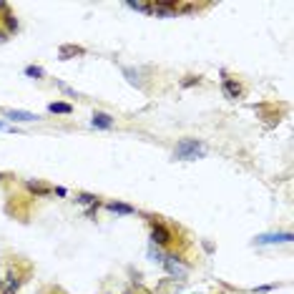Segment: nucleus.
I'll return each instance as SVG.
<instances>
[{
    "instance_id": "nucleus-1",
    "label": "nucleus",
    "mask_w": 294,
    "mask_h": 294,
    "mask_svg": "<svg viewBox=\"0 0 294 294\" xmlns=\"http://www.w3.org/2000/svg\"><path fill=\"white\" fill-rule=\"evenodd\" d=\"M206 156V144L196 141V139H181L174 148V158L179 161H196Z\"/></svg>"
},
{
    "instance_id": "nucleus-21",
    "label": "nucleus",
    "mask_w": 294,
    "mask_h": 294,
    "mask_svg": "<svg viewBox=\"0 0 294 294\" xmlns=\"http://www.w3.org/2000/svg\"><path fill=\"white\" fill-rule=\"evenodd\" d=\"M0 129H8V131H13V129H10V126L5 123V121H0Z\"/></svg>"
},
{
    "instance_id": "nucleus-4",
    "label": "nucleus",
    "mask_w": 294,
    "mask_h": 294,
    "mask_svg": "<svg viewBox=\"0 0 294 294\" xmlns=\"http://www.w3.org/2000/svg\"><path fill=\"white\" fill-rule=\"evenodd\" d=\"M3 116H5L8 121H13V123H30V121H38V113H30V111H13V108H8V111H3Z\"/></svg>"
},
{
    "instance_id": "nucleus-22",
    "label": "nucleus",
    "mask_w": 294,
    "mask_h": 294,
    "mask_svg": "<svg viewBox=\"0 0 294 294\" xmlns=\"http://www.w3.org/2000/svg\"><path fill=\"white\" fill-rule=\"evenodd\" d=\"M0 179H3V174H0Z\"/></svg>"
},
{
    "instance_id": "nucleus-19",
    "label": "nucleus",
    "mask_w": 294,
    "mask_h": 294,
    "mask_svg": "<svg viewBox=\"0 0 294 294\" xmlns=\"http://www.w3.org/2000/svg\"><path fill=\"white\" fill-rule=\"evenodd\" d=\"M194 83H199V78H191V75H189V78L184 80V86H194Z\"/></svg>"
},
{
    "instance_id": "nucleus-20",
    "label": "nucleus",
    "mask_w": 294,
    "mask_h": 294,
    "mask_svg": "<svg viewBox=\"0 0 294 294\" xmlns=\"http://www.w3.org/2000/svg\"><path fill=\"white\" fill-rule=\"evenodd\" d=\"M56 194H58V196H68V191H66L63 186H58V189H56Z\"/></svg>"
},
{
    "instance_id": "nucleus-8",
    "label": "nucleus",
    "mask_w": 294,
    "mask_h": 294,
    "mask_svg": "<svg viewBox=\"0 0 294 294\" xmlns=\"http://www.w3.org/2000/svg\"><path fill=\"white\" fill-rule=\"evenodd\" d=\"M106 209L113 212V214H121V217H131V214H136V209H134L131 204H123V201H108Z\"/></svg>"
},
{
    "instance_id": "nucleus-6",
    "label": "nucleus",
    "mask_w": 294,
    "mask_h": 294,
    "mask_svg": "<svg viewBox=\"0 0 294 294\" xmlns=\"http://www.w3.org/2000/svg\"><path fill=\"white\" fill-rule=\"evenodd\" d=\"M221 91H224V96L231 98V101H234V98H241V86H239L234 78H224V80H221Z\"/></svg>"
},
{
    "instance_id": "nucleus-5",
    "label": "nucleus",
    "mask_w": 294,
    "mask_h": 294,
    "mask_svg": "<svg viewBox=\"0 0 294 294\" xmlns=\"http://www.w3.org/2000/svg\"><path fill=\"white\" fill-rule=\"evenodd\" d=\"M294 239L292 231H282V234H262L257 236V244H289Z\"/></svg>"
},
{
    "instance_id": "nucleus-18",
    "label": "nucleus",
    "mask_w": 294,
    "mask_h": 294,
    "mask_svg": "<svg viewBox=\"0 0 294 294\" xmlns=\"http://www.w3.org/2000/svg\"><path fill=\"white\" fill-rule=\"evenodd\" d=\"M56 86H58V88H61V91H63L66 96H71V98H78V93H75V91L71 88V86H66L63 80H56Z\"/></svg>"
},
{
    "instance_id": "nucleus-11",
    "label": "nucleus",
    "mask_w": 294,
    "mask_h": 294,
    "mask_svg": "<svg viewBox=\"0 0 294 294\" xmlns=\"http://www.w3.org/2000/svg\"><path fill=\"white\" fill-rule=\"evenodd\" d=\"M58 56H61V61H68L71 56H83V48H78V46H63L58 51Z\"/></svg>"
},
{
    "instance_id": "nucleus-15",
    "label": "nucleus",
    "mask_w": 294,
    "mask_h": 294,
    "mask_svg": "<svg viewBox=\"0 0 294 294\" xmlns=\"http://www.w3.org/2000/svg\"><path fill=\"white\" fill-rule=\"evenodd\" d=\"M163 257H166V254H163L158 246H156V249L151 246V251H148V259H151V262H156V264H163Z\"/></svg>"
},
{
    "instance_id": "nucleus-9",
    "label": "nucleus",
    "mask_w": 294,
    "mask_h": 294,
    "mask_svg": "<svg viewBox=\"0 0 294 294\" xmlns=\"http://www.w3.org/2000/svg\"><path fill=\"white\" fill-rule=\"evenodd\" d=\"M48 111L56 113V116H71V113H73V106H71V103H63V101H53V103L48 106Z\"/></svg>"
},
{
    "instance_id": "nucleus-14",
    "label": "nucleus",
    "mask_w": 294,
    "mask_h": 294,
    "mask_svg": "<svg viewBox=\"0 0 294 294\" xmlns=\"http://www.w3.org/2000/svg\"><path fill=\"white\" fill-rule=\"evenodd\" d=\"M131 10H139V13H146V15H151V3H141V0H129L126 3Z\"/></svg>"
},
{
    "instance_id": "nucleus-16",
    "label": "nucleus",
    "mask_w": 294,
    "mask_h": 294,
    "mask_svg": "<svg viewBox=\"0 0 294 294\" xmlns=\"http://www.w3.org/2000/svg\"><path fill=\"white\" fill-rule=\"evenodd\" d=\"M25 75H28V78H43L46 71H43L40 66H28V68H25Z\"/></svg>"
},
{
    "instance_id": "nucleus-2",
    "label": "nucleus",
    "mask_w": 294,
    "mask_h": 294,
    "mask_svg": "<svg viewBox=\"0 0 294 294\" xmlns=\"http://www.w3.org/2000/svg\"><path fill=\"white\" fill-rule=\"evenodd\" d=\"M163 267H166V272H169L171 277H176V279H186V274H189V267H186L179 257H174V254H166V257H163Z\"/></svg>"
},
{
    "instance_id": "nucleus-17",
    "label": "nucleus",
    "mask_w": 294,
    "mask_h": 294,
    "mask_svg": "<svg viewBox=\"0 0 294 294\" xmlns=\"http://www.w3.org/2000/svg\"><path fill=\"white\" fill-rule=\"evenodd\" d=\"M5 23H8V33L18 30V20L13 18V13H10V10H5Z\"/></svg>"
},
{
    "instance_id": "nucleus-13",
    "label": "nucleus",
    "mask_w": 294,
    "mask_h": 294,
    "mask_svg": "<svg viewBox=\"0 0 294 294\" xmlns=\"http://www.w3.org/2000/svg\"><path fill=\"white\" fill-rule=\"evenodd\" d=\"M123 75L129 78V83H134V86H144V80H141V71H136V68H123Z\"/></svg>"
},
{
    "instance_id": "nucleus-10",
    "label": "nucleus",
    "mask_w": 294,
    "mask_h": 294,
    "mask_svg": "<svg viewBox=\"0 0 294 294\" xmlns=\"http://www.w3.org/2000/svg\"><path fill=\"white\" fill-rule=\"evenodd\" d=\"M25 189H28L30 194H38V196H48V194H51V189H48L43 181H38V179H35V181H33V179L25 181Z\"/></svg>"
},
{
    "instance_id": "nucleus-7",
    "label": "nucleus",
    "mask_w": 294,
    "mask_h": 294,
    "mask_svg": "<svg viewBox=\"0 0 294 294\" xmlns=\"http://www.w3.org/2000/svg\"><path fill=\"white\" fill-rule=\"evenodd\" d=\"M91 126L93 129H113V116H108L103 111H96L93 118H91Z\"/></svg>"
},
{
    "instance_id": "nucleus-12",
    "label": "nucleus",
    "mask_w": 294,
    "mask_h": 294,
    "mask_svg": "<svg viewBox=\"0 0 294 294\" xmlns=\"http://www.w3.org/2000/svg\"><path fill=\"white\" fill-rule=\"evenodd\" d=\"M75 201L78 204H83V206H98V196H93V194H75Z\"/></svg>"
},
{
    "instance_id": "nucleus-3",
    "label": "nucleus",
    "mask_w": 294,
    "mask_h": 294,
    "mask_svg": "<svg viewBox=\"0 0 294 294\" xmlns=\"http://www.w3.org/2000/svg\"><path fill=\"white\" fill-rule=\"evenodd\" d=\"M151 241H153L156 246H166V244L171 241V231H169L161 221H153V224H151Z\"/></svg>"
}]
</instances>
